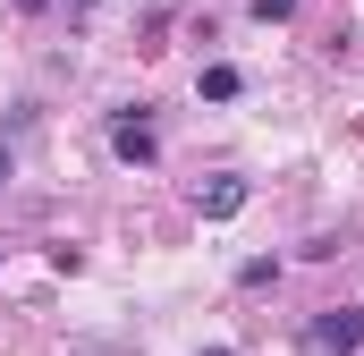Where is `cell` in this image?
<instances>
[{
    "label": "cell",
    "mask_w": 364,
    "mask_h": 356,
    "mask_svg": "<svg viewBox=\"0 0 364 356\" xmlns=\"http://www.w3.org/2000/svg\"><path fill=\"white\" fill-rule=\"evenodd\" d=\"M305 348H314V356H356V348H364V314H348V305H322V314L305 323Z\"/></svg>",
    "instance_id": "1"
},
{
    "label": "cell",
    "mask_w": 364,
    "mask_h": 356,
    "mask_svg": "<svg viewBox=\"0 0 364 356\" xmlns=\"http://www.w3.org/2000/svg\"><path fill=\"white\" fill-rule=\"evenodd\" d=\"M110 153H119V162H136V170H144V162H161V136H153V119H144V110H136V119L119 110V119H110Z\"/></svg>",
    "instance_id": "2"
},
{
    "label": "cell",
    "mask_w": 364,
    "mask_h": 356,
    "mask_svg": "<svg viewBox=\"0 0 364 356\" xmlns=\"http://www.w3.org/2000/svg\"><path fill=\"white\" fill-rule=\"evenodd\" d=\"M195 212H203V221H229V212H246V178H212V187L195 195Z\"/></svg>",
    "instance_id": "3"
},
{
    "label": "cell",
    "mask_w": 364,
    "mask_h": 356,
    "mask_svg": "<svg viewBox=\"0 0 364 356\" xmlns=\"http://www.w3.org/2000/svg\"><path fill=\"white\" fill-rule=\"evenodd\" d=\"M237 85H246V77H237L229 60H212V68L195 77V93H203V102H237Z\"/></svg>",
    "instance_id": "4"
},
{
    "label": "cell",
    "mask_w": 364,
    "mask_h": 356,
    "mask_svg": "<svg viewBox=\"0 0 364 356\" xmlns=\"http://www.w3.org/2000/svg\"><path fill=\"white\" fill-rule=\"evenodd\" d=\"M255 17H263V26H279V17H296V0H255Z\"/></svg>",
    "instance_id": "5"
},
{
    "label": "cell",
    "mask_w": 364,
    "mask_h": 356,
    "mask_svg": "<svg viewBox=\"0 0 364 356\" xmlns=\"http://www.w3.org/2000/svg\"><path fill=\"white\" fill-rule=\"evenodd\" d=\"M68 9H93V0H68Z\"/></svg>",
    "instance_id": "6"
},
{
    "label": "cell",
    "mask_w": 364,
    "mask_h": 356,
    "mask_svg": "<svg viewBox=\"0 0 364 356\" xmlns=\"http://www.w3.org/2000/svg\"><path fill=\"white\" fill-rule=\"evenodd\" d=\"M0 178H9V153H0Z\"/></svg>",
    "instance_id": "7"
},
{
    "label": "cell",
    "mask_w": 364,
    "mask_h": 356,
    "mask_svg": "<svg viewBox=\"0 0 364 356\" xmlns=\"http://www.w3.org/2000/svg\"><path fill=\"white\" fill-rule=\"evenodd\" d=\"M203 356H229V348H203Z\"/></svg>",
    "instance_id": "8"
},
{
    "label": "cell",
    "mask_w": 364,
    "mask_h": 356,
    "mask_svg": "<svg viewBox=\"0 0 364 356\" xmlns=\"http://www.w3.org/2000/svg\"><path fill=\"white\" fill-rule=\"evenodd\" d=\"M26 9H43V0H26Z\"/></svg>",
    "instance_id": "9"
}]
</instances>
